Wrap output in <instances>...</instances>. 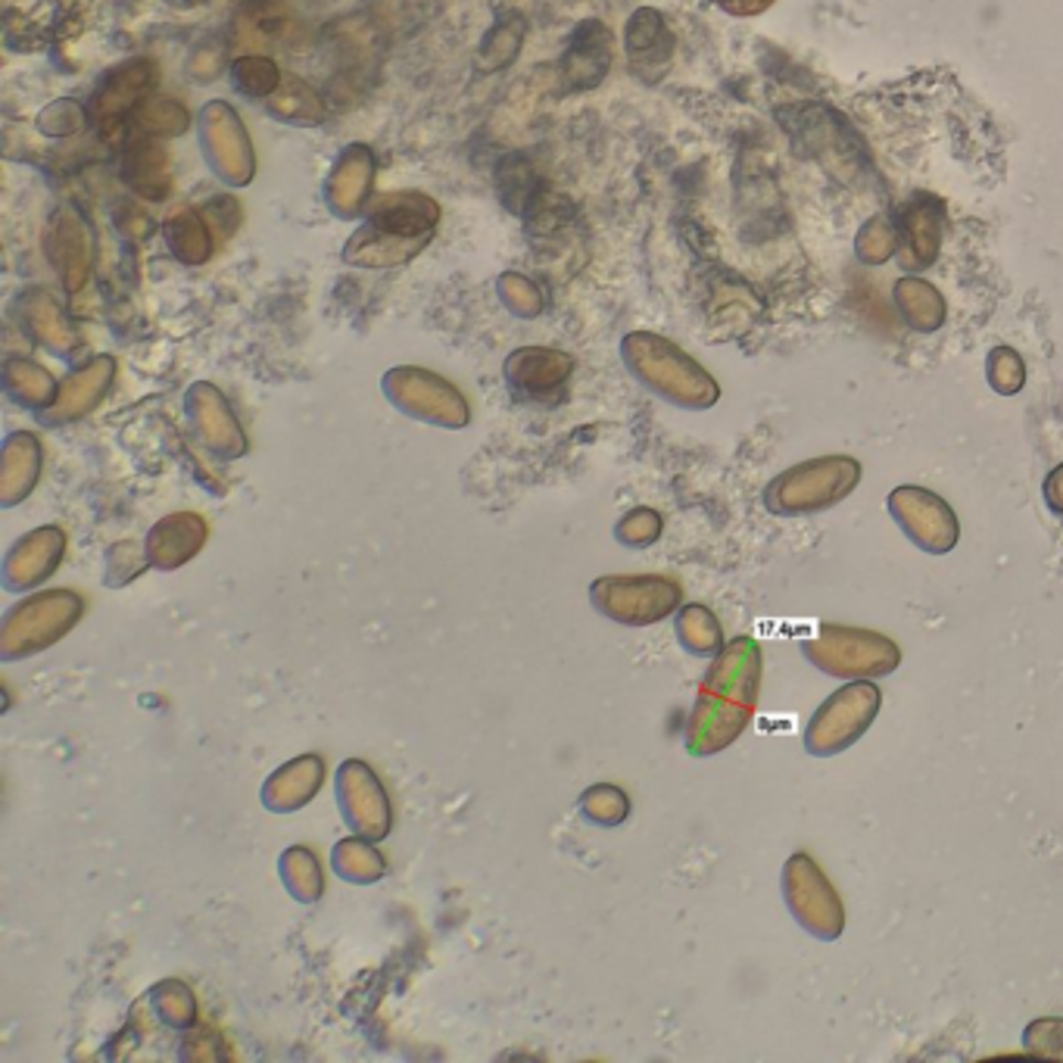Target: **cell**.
<instances>
[{
    "label": "cell",
    "mask_w": 1063,
    "mask_h": 1063,
    "mask_svg": "<svg viewBox=\"0 0 1063 1063\" xmlns=\"http://www.w3.org/2000/svg\"><path fill=\"white\" fill-rule=\"evenodd\" d=\"M880 708V690L870 683H858V686H845L836 696H829L821 705V712L814 715L811 727H807L805 746L811 755H833L843 752L845 746H852L861 730L855 724L845 720H858V724H870V717L877 715Z\"/></svg>",
    "instance_id": "1"
}]
</instances>
